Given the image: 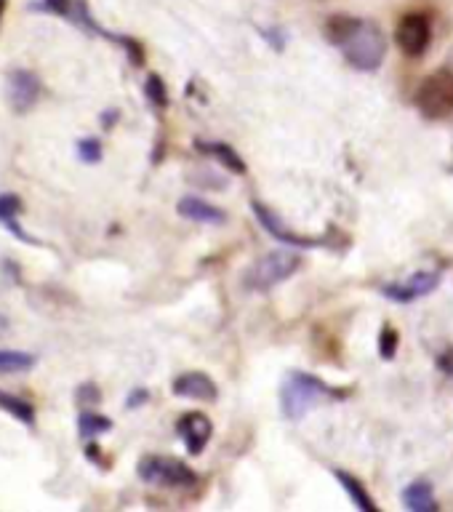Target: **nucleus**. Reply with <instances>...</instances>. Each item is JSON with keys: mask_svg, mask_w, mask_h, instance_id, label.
<instances>
[{"mask_svg": "<svg viewBox=\"0 0 453 512\" xmlns=\"http://www.w3.org/2000/svg\"><path fill=\"white\" fill-rule=\"evenodd\" d=\"M326 38L336 48H342L344 59L360 72H374L382 67L387 56V35L382 27L368 19H355V16H328Z\"/></svg>", "mask_w": 453, "mask_h": 512, "instance_id": "1", "label": "nucleus"}, {"mask_svg": "<svg viewBox=\"0 0 453 512\" xmlns=\"http://www.w3.org/2000/svg\"><path fill=\"white\" fill-rule=\"evenodd\" d=\"M328 398H339V392H334L326 382H320L318 376L312 374H291L286 384L280 387V408L294 422L310 414L312 408Z\"/></svg>", "mask_w": 453, "mask_h": 512, "instance_id": "2", "label": "nucleus"}, {"mask_svg": "<svg viewBox=\"0 0 453 512\" xmlns=\"http://www.w3.org/2000/svg\"><path fill=\"white\" fill-rule=\"evenodd\" d=\"M299 264H302V256L296 254V251H283L280 248V251H272V254L262 256L259 262L251 264L243 283L251 291H270L278 283L291 278L299 270Z\"/></svg>", "mask_w": 453, "mask_h": 512, "instance_id": "3", "label": "nucleus"}, {"mask_svg": "<svg viewBox=\"0 0 453 512\" xmlns=\"http://www.w3.org/2000/svg\"><path fill=\"white\" fill-rule=\"evenodd\" d=\"M416 107L424 118L443 120L453 112V70L440 67L422 80L416 91Z\"/></svg>", "mask_w": 453, "mask_h": 512, "instance_id": "4", "label": "nucleus"}, {"mask_svg": "<svg viewBox=\"0 0 453 512\" xmlns=\"http://www.w3.org/2000/svg\"><path fill=\"white\" fill-rule=\"evenodd\" d=\"M139 478L152 486L179 488V491L198 486V475L187 464L171 459V456H144L139 462Z\"/></svg>", "mask_w": 453, "mask_h": 512, "instance_id": "5", "label": "nucleus"}, {"mask_svg": "<svg viewBox=\"0 0 453 512\" xmlns=\"http://www.w3.org/2000/svg\"><path fill=\"white\" fill-rule=\"evenodd\" d=\"M395 43L408 59H422L432 43L430 16L422 14V11L403 16L398 22V30H395Z\"/></svg>", "mask_w": 453, "mask_h": 512, "instance_id": "6", "label": "nucleus"}, {"mask_svg": "<svg viewBox=\"0 0 453 512\" xmlns=\"http://www.w3.org/2000/svg\"><path fill=\"white\" fill-rule=\"evenodd\" d=\"M440 286V275L438 272H416L411 278L398 280V283H390V286H384V296L392 299V302H414L419 296H427L430 291Z\"/></svg>", "mask_w": 453, "mask_h": 512, "instance_id": "7", "label": "nucleus"}, {"mask_svg": "<svg viewBox=\"0 0 453 512\" xmlns=\"http://www.w3.org/2000/svg\"><path fill=\"white\" fill-rule=\"evenodd\" d=\"M176 432H179V438L184 440V446L190 454H200L206 443L211 440V432H214V424L208 419L206 414H200V411H190V414H184L176 424Z\"/></svg>", "mask_w": 453, "mask_h": 512, "instance_id": "8", "label": "nucleus"}, {"mask_svg": "<svg viewBox=\"0 0 453 512\" xmlns=\"http://www.w3.org/2000/svg\"><path fill=\"white\" fill-rule=\"evenodd\" d=\"M8 96L16 112H27L40 96V80L27 70H16L8 75Z\"/></svg>", "mask_w": 453, "mask_h": 512, "instance_id": "9", "label": "nucleus"}, {"mask_svg": "<svg viewBox=\"0 0 453 512\" xmlns=\"http://www.w3.org/2000/svg\"><path fill=\"white\" fill-rule=\"evenodd\" d=\"M171 390L179 398L190 400H203V403H211V400L219 398V390H216L214 379L208 374H200V371H190V374H182L171 384Z\"/></svg>", "mask_w": 453, "mask_h": 512, "instance_id": "10", "label": "nucleus"}, {"mask_svg": "<svg viewBox=\"0 0 453 512\" xmlns=\"http://www.w3.org/2000/svg\"><path fill=\"white\" fill-rule=\"evenodd\" d=\"M179 214L184 219H192V222H203V224H224L227 216H224L222 208L211 206L203 198H195V195H187V198L179 200Z\"/></svg>", "mask_w": 453, "mask_h": 512, "instance_id": "11", "label": "nucleus"}, {"mask_svg": "<svg viewBox=\"0 0 453 512\" xmlns=\"http://www.w3.org/2000/svg\"><path fill=\"white\" fill-rule=\"evenodd\" d=\"M254 211H256V219H259V222H262L264 227L272 232V238L283 240V243H291V246H315V240L299 238V235H294V232L288 230L286 224L280 222L278 216L272 214L267 206H262V203H254Z\"/></svg>", "mask_w": 453, "mask_h": 512, "instance_id": "12", "label": "nucleus"}, {"mask_svg": "<svg viewBox=\"0 0 453 512\" xmlns=\"http://www.w3.org/2000/svg\"><path fill=\"white\" fill-rule=\"evenodd\" d=\"M403 504H406L408 510H414V512L438 510V502H435L432 486L430 483H424V480H416V483H411V486L403 491Z\"/></svg>", "mask_w": 453, "mask_h": 512, "instance_id": "13", "label": "nucleus"}, {"mask_svg": "<svg viewBox=\"0 0 453 512\" xmlns=\"http://www.w3.org/2000/svg\"><path fill=\"white\" fill-rule=\"evenodd\" d=\"M200 150L208 152V155H214L219 163H222L227 171H232V174H246L248 166H246V160L240 158L238 150H232L230 144H224V142H200Z\"/></svg>", "mask_w": 453, "mask_h": 512, "instance_id": "14", "label": "nucleus"}, {"mask_svg": "<svg viewBox=\"0 0 453 512\" xmlns=\"http://www.w3.org/2000/svg\"><path fill=\"white\" fill-rule=\"evenodd\" d=\"M334 475H336V480H339V483L344 486V491L350 494L352 502L358 504L360 510H376V502L371 499V494H368L366 486H363L358 478H352L350 472H342V470H336Z\"/></svg>", "mask_w": 453, "mask_h": 512, "instance_id": "15", "label": "nucleus"}, {"mask_svg": "<svg viewBox=\"0 0 453 512\" xmlns=\"http://www.w3.org/2000/svg\"><path fill=\"white\" fill-rule=\"evenodd\" d=\"M35 366V355L19 350H0V374H22Z\"/></svg>", "mask_w": 453, "mask_h": 512, "instance_id": "16", "label": "nucleus"}, {"mask_svg": "<svg viewBox=\"0 0 453 512\" xmlns=\"http://www.w3.org/2000/svg\"><path fill=\"white\" fill-rule=\"evenodd\" d=\"M0 408H3L6 414L14 416V419H19V422L24 424L35 422V408H32L27 400L16 398V395H8V392L3 390H0Z\"/></svg>", "mask_w": 453, "mask_h": 512, "instance_id": "17", "label": "nucleus"}, {"mask_svg": "<svg viewBox=\"0 0 453 512\" xmlns=\"http://www.w3.org/2000/svg\"><path fill=\"white\" fill-rule=\"evenodd\" d=\"M78 424H80V435H83V438H91V435L107 432L112 427L110 419H104V416L99 414H83Z\"/></svg>", "mask_w": 453, "mask_h": 512, "instance_id": "18", "label": "nucleus"}, {"mask_svg": "<svg viewBox=\"0 0 453 512\" xmlns=\"http://www.w3.org/2000/svg\"><path fill=\"white\" fill-rule=\"evenodd\" d=\"M22 211V200L6 192V195H0V222L8 224V227H14L16 216Z\"/></svg>", "mask_w": 453, "mask_h": 512, "instance_id": "19", "label": "nucleus"}, {"mask_svg": "<svg viewBox=\"0 0 453 512\" xmlns=\"http://www.w3.org/2000/svg\"><path fill=\"white\" fill-rule=\"evenodd\" d=\"M144 91H147V99H150L158 110H166L168 104V94H166V86H163V80L158 78V75H150L147 78V86H144Z\"/></svg>", "mask_w": 453, "mask_h": 512, "instance_id": "20", "label": "nucleus"}, {"mask_svg": "<svg viewBox=\"0 0 453 512\" xmlns=\"http://www.w3.org/2000/svg\"><path fill=\"white\" fill-rule=\"evenodd\" d=\"M78 158L83 163H99L102 160V144H99V139H83L78 144Z\"/></svg>", "mask_w": 453, "mask_h": 512, "instance_id": "21", "label": "nucleus"}, {"mask_svg": "<svg viewBox=\"0 0 453 512\" xmlns=\"http://www.w3.org/2000/svg\"><path fill=\"white\" fill-rule=\"evenodd\" d=\"M395 347H398V334H395V328L387 326L382 331V358H392Z\"/></svg>", "mask_w": 453, "mask_h": 512, "instance_id": "22", "label": "nucleus"}, {"mask_svg": "<svg viewBox=\"0 0 453 512\" xmlns=\"http://www.w3.org/2000/svg\"><path fill=\"white\" fill-rule=\"evenodd\" d=\"M99 398H102V395H99V390H96L94 384H83L78 390L80 406H94V403H99Z\"/></svg>", "mask_w": 453, "mask_h": 512, "instance_id": "23", "label": "nucleus"}, {"mask_svg": "<svg viewBox=\"0 0 453 512\" xmlns=\"http://www.w3.org/2000/svg\"><path fill=\"white\" fill-rule=\"evenodd\" d=\"M43 6H46L48 11L59 14V16H70L72 6H75V0H43Z\"/></svg>", "mask_w": 453, "mask_h": 512, "instance_id": "24", "label": "nucleus"}, {"mask_svg": "<svg viewBox=\"0 0 453 512\" xmlns=\"http://www.w3.org/2000/svg\"><path fill=\"white\" fill-rule=\"evenodd\" d=\"M144 400H147V392L136 390L134 395L128 398V408H136V406H139V403H144Z\"/></svg>", "mask_w": 453, "mask_h": 512, "instance_id": "25", "label": "nucleus"}, {"mask_svg": "<svg viewBox=\"0 0 453 512\" xmlns=\"http://www.w3.org/2000/svg\"><path fill=\"white\" fill-rule=\"evenodd\" d=\"M3 14H6V0H0V22H3Z\"/></svg>", "mask_w": 453, "mask_h": 512, "instance_id": "26", "label": "nucleus"}]
</instances>
